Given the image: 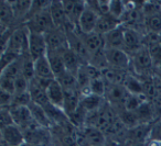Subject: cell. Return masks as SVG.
<instances>
[{
  "mask_svg": "<svg viewBox=\"0 0 161 146\" xmlns=\"http://www.w3.org/2000/svg\"><path fill=\"white\" fill-rule=\"evenodd\" d=\"M22 146H41V145H36V144H30V143H25Z\"/></svg>",
  "mask_w": 161,
  "mask_h": 146,
  "instance_id": "ab89813d",
  "label": "cell"
},
{
  "mask_svg": "<svg viewBox=\"0 0 161 146\" xmlns=\"http://www.w3.org/2000/svg\"><path fill=\"white\" fill-rule=\"evenodd\" d=\"M63 60H64L66 71L72 73L75 76L77 74V71L80 70V67L83 66L84 64H86L85 60L71 49H67L66 51L63 52Z\"/></svg>",
  "mask_w": 161,
  "mask_h": 146,
  "instance_id": "ffe728a7",
  "label": "cell"
},
{
  "mask_svg": "<svg viewBox=\"0 0 161 146\" xmlns=\"http://www.w3.org/2000/svg\"><path fill=\"white\" fill-rule=\"evenodd\" d=\"M82 38L91 56L105 51V41H104V35L102 34L93 32L90 34H82Z\"/></svg>",
  "mask_w": 161,
  "mask_h": 146,
  "instance_id": "2e32d148",
  "label": "cell"
},
{
  "mask_svg": "<svg viewBox=\"0 0 161 146\" xmlns=\"http://www.w3.org/2000/svg\"><path fill=\"white\" fill-rule=\"evenodd\" d=\"M20 75H22V57H19L14 63L8 65L5 69L1 70L0 77L10 78V79L16 80Z\"/></svg>",
  "mask_w": 161,
  "mask_h": 146,
  "instance_id": "484cf974",
  "label": "cell"
},
{
  "mask_svg": "<svg viewBox=\"0 0 161 146\" xmlns=\"http://www.w3.org/2000/svg\"><path fill=\"white\" fill-rule=\"evenodd\" d=\"M45 41H47V51L64 52L67 49H69L66 32L62 29H54L51 32L47 33Z\"/></svg>",
  "mask_w": 161,
  "mask_h": 146,
  "instance_id": "52a82bcc",
  "label": "cell"
},
{
  "mask_svg": "<svg viewBox=\"0 0 161 146\" xmlns=\"http://www.w3.org/2000/svg\"><path fill=\"white\" fill-rule=\"evenodd\" d=\"M145 25H146V30H147V33L148 32H151V33L160 34L161 33V13L149 17V18H146Z\"/></svg>",
  "mask_w": 161,
  "mask_h": 146,
  "instance_id": "f1b7e54d",
  "label": "cell"
},
{
  "mask_svg": "<svg viewBox=\"0 0 161 146\" xmlns=\"http://www.w3.org/2000/svg\"><path fill=\"white\" fill-rule=\"evenodd\" d=\"M107 137L98 128L84 126L78 128L77 146H104Z\"/></svg>",
  "mask_w": 161,
  "mask_h": 146,
  "instance_id": "277c9868",
  "label": "cell"
},
{
  "mask_svg": "<svg viewBox=\"0 0 161 146\" xmlns=\"http://www.w3.org/2000/svg\"><path fill=\"white\" fill-rule=\"evenodd\" d=\"M145 146H161V142L157 141V139H153V138H149L145 143Z\"/></svg>",
  "mask_w": 161,
  "mask_h": 146,
  "instance_id": "8d00e7d4",
  "label": "cell"
},
{
  "mask_svg": "<svg viewBox=\"0 0 161 146\" xmlns=\"http://www.w3.org/2000/svg\"><path fill=\"white\" fill-rule=\"evenodd\" d=\"M47 95L51 104L63 109L64 106V89L56 79H53L47 88Z\"/></svg>",
  "mask_w": 161,
  "mask_h": 146,
  "instance_id": "d6986e66",
  "label": "cell"
},
{
  "mask_svg": "<svg viewBox=\"0 0 161 146\" xmlns=\"http://www.w3.org/2000/svg\"><path fill=\"white\" fill-rule=\"evenodd\" d=\"M50 13H51L52 20L55 25L56 29H62L64 31H66L69 28H76L74 24H72L69 20L65 14L64 7H63L62 1L60 0H54L51 3L50 6Z\"/></svg>",
  "mask_w": 161,
  "mask_h": 146,
  "instance_id": "ba28073f",
  "label": "cell"
},
{
  "mask_svg": "<svg viewBox=\"0 0 161 146\" xmlns=\"http://www.w3.org/2000/svg\"><path fill=\"white\" fill-rule=\"evenodd\" d=\"M29 35L30 31L25 27V24L17 27L10 35L6 51L14 52L18 55H23L25 53H27L29 47Z\"/></svg>",
  "mask_w": 161,
  "mask_h": 146,
  "instance_id": "3957f363",
  "label": "cell"
},
{
  "mask_svg": "<svg viewBox=\"0 0 161 146\" xmlns=\"http://www.w3.org/2000/svg\"><path fill=\"white\" fill-rule=\"evenodd\" d=\"M29 84L30 81L25 77H23L22 75H20L16 80H14V88H16V95H21V93H25L29 91Z\"/></svg>",
  "mask_w": 161,
  "mask_h": 146,
  "instance_id": "4dcf8cb0",
  "label": "cell"
},
{
  "mask_svg": "<svg viewBox=\"0 0 161 146\" xmlns=\"http://www.w3.org/2000/svg\"><path fill=\"white\" fill-rule=\"evenodd\" d=\"M152 123L138 124L131 128H128L126 135L125 146L137 145V144H145L150 138Z\"/></svg>",
  "mask_w": 161,
  "mask_h": 146,
  "instance_id": "8992f818",
  "label": "cell"
},
{
  "mask_svg": "<svg viewBox=\"0 0 161 146\" xmlns=\"http://www.w3.org/2000/svg\"><path fill=\"white\" fill-rule=\"evenodd\" d=\"M126 11L125 1H119V0H110V8H109V14L114 18L121 20L124 13Z\"/></svg>",
  "mask_w": 161,
  "mask_h": 146,
  "instance_id": "f546056e",
  "label": "cell"
},
{
  "mask_svg": "<svg viewBox=\"0 0 161 146\" xmlns=\"http://www.w3.org/2000/svg\"><path fill=\"white\" fill-rule=\"evenodd\" d=\"M0 91H3V92L14 96V92H16L14 80L10 79V78L0 77Z\"/></svg>",
  "mask_w": 161,
  "mask_h": 146,
  "instance_id": "1f68e13d",
  "label": "cell"
},
{
  "mask_svg": "<svg viewBox=\"0 0 161 146\" xmlns=\"http://www.w3.org/2000/svg\"><path fill=\"white\" fill-rule=\"evenodd\" d=\"M47 60H49L50 65H51L52 70H53L54 75H55V78L66 71L64 60H63V52L47 51Z\"/></svg>",
  "mask_w": 161,
  "mask_h": 146,
  "instance_id": "cb8c5ba5",
  "label": "cell"
},
{
  "mask_svg": "<svg viewBox=\"0 0 161 146\" xmlns=\"http://www.w3.org/2000/svg\"><path fill=\"white\" fill-rule=\"evenodd\" d=\"M104 41H105V50H124L125 47V28L124 25H119L117 29L105 34Z\"/></svg>",
  "mask_w": 161,
  "mask_h": 146,
  "instance_id": "e0dca14e",
  "label": "cell"
},
{
  "mask_svg": "<svg viewBox=\"0 0 161 146\" xmlns=\"http://www.w3.org/2000/svg\"><path fill=\"white\" fill-rule=\"evenodd\" d=\"M0 146H12V145H9V144H7L6 142L1 141V142H0Z\"/></svg>",
  "mask_w": 161,
  "mask_h": 146,
  "instance_id": "f35d334b",
  "label": "cell"
},
{
  "mask_svg": "<svg viewBox=\"0 0 161 146\" xmlns=\"http://www.w3.org/2000/svg\"><path fill=\"white\" fill-rule=\"evenodd\" d=\"M21 55L14 53V52L10 51H5L1 53V70L5 69L8 65H10L11 63H14L16 60H18Z\"/></svg>",
  "mask_w": 161,
  "mask_h": 146,
  "instance_id": "d6a6232c",
  "label": "cell"
},
{
  "mask_svg": "<svg viewBox=\"0 0 161 146\" xmlns=\"http://www.w3.org/2000/svg\"><path fill=\"white\" fill-rule=\"evenodd\" d=\"M125 28V47L124 51L129 55L134 54L143 46V34L130 28Z\"/></svg>",
  "mask_w": 161,
  "mask_h": 146,
  "instance_id": "5bb4252c",
  "label": "cell"
},
{
  "mask_svg": "<svg viewBox=\"0 0 161 146\" xmlns=\"http://www.w3.org/2000/svg\"><path fill=\"white\" fill-rule=\"evenodd\" d=\"M9 111L11 113L12 120L14 124L18 125L21 130L29 128L31 124H33L34 119L31 114L29 107H21V106H11L9 108Z\"/></svg>",
  "mask_w": 161,
  "mask_h": 146,
  "instance_id": "8fae6325",
  "label": "cell"
},
{
  "mask_svg": "<svg viewBox=\"0 0 161 146\" xmlns=\"http://www.w3.org/2000/svg\"><path fill=\"white\" fill-rule=\"evenodd\" d=\"M30 56L36 60L38 58L45 56L47 53V45L45 41V34L32 33L30 32L29 35V47H28Z\"/></svg>",
  "mask_w": 161,
  "mask_h": 146,
  "instance_id": "9c48e42d",
  "label": "cell"
},
{
  "mask_svg": "<svg viewBox=\"0 0 161 146\" xmlns=\"http://www.w3.org/2000/svg\"><path fill=\"white\" fill-rule=\"evenodd\" d=\"M1 141L12 146H22L25 143V137L22 130L16 124L7 125L0 128Z\"/></svg>",
  "mask_w": 161,
  "mask_h": 146,
  "instance_id": "7c38bea8",
  "label": "cell"
},
{
  "mask_svg": "<svg viewBox=\"0 0 161 146\" xmlns=\"http://www.w3.org/2000/svg\"><path fill=\"white\" fill-rule=\"evenodd\" d=\"M29 109L31 111V114L33 117L34 121L38 124H40L41 126L47 128H52V123L50 121L49 117H47V112H45L44 108H42L41 106H38V104L33 103L32 102L29 106Z\"/></svg>",
  "mask_w": 161,
  "mask_h": 146,
  "instance_id": "d4e9b609",
  "label": "cell"
},
{
  "mask_svg": "<svg viewBox=\"0 0 161 146\" xmlns=\"http://www.w3.org/2000/svg\"><path fill=\"white\" fill-rule=\"evenodd\" d=\"M0 25H1V32L19 27L10 3L6 0L0 3Z\"/></svg>",
  "mask_w": 161,
  "mask_h": 146,
  "instance_id": "9a60e30c",
  "label": "cell"
},
{
  "mask_svg": "<svg viewBox=\"0 0 161 146\" xmlns=\"http://www.w3.org/2000/svg\"><path fill=\"white\" fill-rule=\"evenodd\" d=\"M16 20L19 25H22L27 22L31 10L32 1L30 0H19V1H9Z\"/></svg>",
  "mask_w": 161,
  "mask_h": 146,
  "instance_id": "ac0fdd59",
  "label": "cell"
},
{
  "mask_svg": "<svg viewBox=\"0 0 161 146\" xmlns=\"http://www.w3.org/2000/svg\"><path fill=\"white\" fill-rule=\"evenodd\" d=\"M90 90L92 95H96V96H99V97L105 98L106 90H107V84H106L105 80H104L103 77L101 76V77L91 80Z\"/></svg>",
  "mask_w": 161,
  "mask_h": 146,
  "instance_id": "83f0119b",
  "label": "cell"
},
{
  "mask_svg": "<svg viewBox=\"0 0 161 146\" xmlns=\"http://www.w3.org/2000/svg\"><path fill=\"white\" fill-rule=\"evenodd\" d=\"M34 73H36V77L40 78V79H44V80L55 79V75H54L53 70H52L51 65H50L47 55L34 60Z\"/></svg>",
  "mask_w": 161,
  "mask_h": 146,
  "instance_id": "44dd1931",
  "label": "cell"
},
{
  "mask_svg": "<svg viewBox=\"0 0 161 146\" xmlns=\"http://www.w3.org/2000/svg\"><path fill=\"white\" fill-rule=\"evenodd\" d=\"M105 56L110 68L120 71H130L131 58L126 51L118 49L105 50Z\"/></svg>",
  "mask_w": 161,
  "mask_h": 146,
  "instance_id": "5b68a950",
  "label": "cell"
},
{
  "mask_svg": "<svg viewBox=\"0 0 161 146\" xmlns=\"http://www.w3.org/2000/svg\"><path fill=\"white\" fill-rule=\"evenodd\" d=\"M14 103V96L0 91V106L1 108H10Z\"/></svg>",
  "mask_w": 161,
  "mask_h": 146,
  "instance_id": "d590c367",
  "label": "cell"
},
{
  "mask_svg": "<svg viewBox=\"0 0 161 146\" xmlns=\"http://www.w3.org/2000/svg\"><path fill=\"white\" fill-rule=\"evenodd\" d=\"M150 138L157 139L161 142V119L157 120L152 123L151 133H150Z\"/></svg>",
  "mask_w": 161,
  "mask_h": 146,
  "instance_id": "e575fe53",
  "label": "cell"
},
{
  "mask_svg": "<svg viewBox=\"0 0 161 146\" xmlns=\"http://www.w3.org/2000/svg\"><path fill=\"white\" fill-rule=\"evenodd\" d=\"M104 146H124V145L121 143H119V142L115 141V139L107 138V141H106V143Z\"/></svg>",
  "mask_w": 161,
  "mask_h": 146,
  "instance_id": "74e56055",
  "label": "cell"
},
{
  "mask_svg": "<svg viewBox=\"0 0 161 146\" xmlns=\"http://www.w3.org/2000/svg\"><path fill=\"white\" fill-rule=\"evenodd\" d=\"M0 124H1V128L14 124L9 108H1V111H0Z\"/></svg>",
  "mask_w": 161,
  "mask_h": 146,
  "instance_id": "836d02e7",
  "label": "cell"
},
{
  "mask_svg": "<svg viewBox=\"0 0 161 146\" xmlns=\"http://www.w3.org/2000/svg\"><path fill=\"white\" fill-rule=\"evenodd\" d=\"M63 7H64L65 14L67 17V20L77 27V22L80 20V16L84 12L86 8V1H71V0H63Z\"/></svg>",
  "mask_w": 161,
  "mask_h": 146,
  "instance_id": "4fadbf2b",
  "label": "cell"
},
{
  "mask_svg": "<svg viewBox=\"0 0 161 146\" xmlns=\"http://www.w3.org/2000/svg\"><path fill=\"white\" fill-rule=\"evenodd\" d=\"M119 25H121V22L118 19L114 18L109 13L103 14V16H99L95 32L98 34H102V35H105V34L112 32L113 30L117 29Z\"/></svg>",
  "mask_w": 161,
  "mask_h": 146,
  "instance_id": "7402d4cb",
  "label": "cell"
},
{
  "mask_svg": "<svg viewBox=\"0 0 161 146\" xmlns=\"http://www.w3.org/2000/svg\"><path fill=\"white\" fill-rule=\"evenodd\" d=\"M141 10L145 18L161 13V1H142Z\"/></svg>",
  "mask_w": 161,
  "mask_h": 146,
  "instance_id": "4316f807",
  "label": "cell"
},
{
  "mask_svg": "<svg viewBox=\"0 0 161 146\" xmlns=\"http://www.w3.org/2000/svg\"><path fill=\"white\" fill-rule=\"evenodd\" d=\"M106 102L104 97H99L96 95H88V96H80V107L86 111L87 113L94 112L98 110Z\"/></svg>",
  "mask_w": 161,
  "mask_h": 146,
  "instance_id": "603a6c76",
  "label": "cell"
},
{
  "mask_svg": "<svg viewBox=\"0 0 161 146\" xmlns=\"http://www.w3.org/2000/svg\"><path fill=\"white\" fill-rule=\"evenodd\" d=\"M25 24L30 32L39 34H47L52 30L56 29L50 13V8L31 16Z\"/></svg>",
  "mask_w": 161,
  "mask_h": 146,
  "instance_id": "7a4b0ae2",
  "label": "cell"
},
{
  "mask_svg": "<svg viewBox=\"0 0 161 146\" xmlns=\"http://www.w3.org/2000/svg\"><path fill=\"white\" fill-rule=\"evenodd\" d=\"M130 58H131L130 73L136 75L140 79L151 77L154 75L156 68L153 65V60H152L150 51L146 46H142L140 50L131 54Z\"/></svg>",
  "mask_w": 161,
  "mask_h": 146,
  "instance_id": "6da1fadb",
  "label": "cell"
},
{
  "mask_svg": "<svg viewBox=\"0 0 161 146\" xmlns=\"http://www.w3.org/2000/svg\"><path fill=\"white\" fill-rule=\"evenodd\" d=\"M98 18H99V14L96 13L94 10H92L91 8H88L86 6L85 10H84L80 20H78L76 29L82 34L93 33V32H95V29H96Z\"/></svg>",
  "mask_w": 161,
  "mask_h": 146,
  "instance_id": "30bf717a",
  "label": "cell"
}]
</instances>
